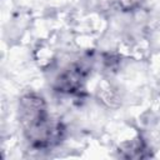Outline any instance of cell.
<instances>
[{
	"instance_id": "7a4b0ae2",
	"label": "cell",
	"mask_w": 160,
	"mask_h": 160,
	"mask_svg": "<svg viewBox=\"0 0 160 160\" xmlns=\"http://www.w3.org/2000/svg\"><path fill=\"white\" fill-rule=\"evenodd\" d=\"M89 68L82 62H74L59 74L55 80L54 90L59 94L75 95L84 90Z\"/></svg>"
},
{
	"instance_id": "6da1fadb",
	"label": "cell",
	"mask_w": 160,
	"mask_h": 160,
	"mask_svg": "<svg viewBox=\"0 0 160 160\" xmlns=\"http://www.w3.org/2000/svg\"><path fill=\"white\" fill-rule=\"evenodd\" d=\"M19 121L24 136L35 150H49L65 138L66 129L60 119L52 118L42 96L28 92L19 100Z\"/></svg>"
},
{
	"instance_id": "3957f363",
	"label": "cell",
	"mask_w": 160,
	"mask_h": 160,
	"mask_svg": "<svg viewBox=\"0 0 160 160\" xmlns=\"http://www.w3.org/2000/svg\"><path fill=\"white\" fill-rule=\"evenodd\" d=\"M146 144L141 140V139H135L132 141H130L129 144H125L120 150L119 152H121L120 155L124 156V158H132V159H136V158H148L150 156L149 152H146Z\"/></svg>"
}]
</instances>
